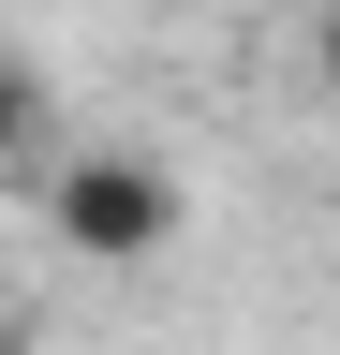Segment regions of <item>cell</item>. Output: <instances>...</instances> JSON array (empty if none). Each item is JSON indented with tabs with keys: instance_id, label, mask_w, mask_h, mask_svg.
Listing matches in <instances>:
<instances>
[{
	"instance_id": "obj_1",
	"label": "cell",
	"mask_w": 340,
	"mask_h": 355,
	"mask_svg": "<svg viewBox=\"0 0 340 355\" xmlns=\"http://www.w3.org/2000/svg\"><path fill=\"white\" fill-rule=\"evenodd\" d=\"M178 222H193V178L163 163V148H74L45 178V237L74 266H163Z\"/></svg>"
},
{
	"instance_id": "obj_2",
	"label": "cell",
	"mask_w": 340,
	"mask_h": 355,
	"mask_svg": "<svg viewBox=\"0 0 340 355\" xmlns=\"http://www.w3.org/2000/svg\"><path fill=\"white\" fill-rule=\"evenodd\" d=\"M30 133H45V74H30L15 44H0V178L30 163Z\"/></svg>"
},
{
	"instance_id": "obj_3",
	"label": "cell",
	"mask_w": 340,
	"mask_h": 355,
	"mask_svg": "<svg viewBox=\"0 0 340 355\" xmlns=\"http://www.w3.org/2000/svg\"><path fill=\"white\" fill-rule=\"evenodd\" d=\"M311 89L340 104V0H311Z\"/></svg>"
}]
</instances>
